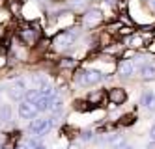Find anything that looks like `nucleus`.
Listing matches in <instances>:
<instances>
[{
	"mask_svg": "<svg viewBox=\"0 0 155 149\" xmlns=\"http://www.w3.org/2000/svg\"><path fill=\"white\" fill-rule=\"evenodd\" d=\"M125 43H127V47H131V49H138V47H142V45H144V37L142 36H137V34H133V36H129L125 39Z\"/></svg>",
	"mask_w": 155,
	"mask_h": 149,
	"instance_id": "nucleus-15",
	"label": "nucleus"
},
{
	"mask_svg": "<svg viewBox=\"0 0 155 149\" xmlns=\"http://www.w3.org/2000/svg\"><path fill=\"white\" fill-rule=\"evenodd\" d=\"M146 149H155V142H150V144L146 145Z\"/></svg>",
	"mask_w": 155,
	"mask_h": 149,
	"instance_id": "nucleus-24",
	"label": "nucleus"
},
{
	"mask_svg": "<svg viewBox=\"0 0 155 149\" xmlns=\"http://www.w3.org/2000/svg\"><path fill=\"white\" fill-rule=\"evenodd\" d=\"M116 149H135L133 145H129V144H121L120 147H116Z\"/></svg>",
	"mask_w": 155,
	"mask_h": 149,
	"instance_id": "nucleus-22",
	"label": "nucleus"
},
{
	"mask_svg": "<svg viewBox=\"0 0 155 149\" xmlns=\"http://www.w3.org/2000/svg\"><path fill=\"white\" fill-rule=\"evenodd\" d=\"M39 97H41V95H39V89H38V88H32V89H26V91H25L23 101L28 102V105H36V101H38Z\"/></svg>",
	"mask_w": 155,
	"mask_h": 149,
	"instance_id": "nucleus-14",
	"label": "nucleus"
},
{
	"mask_svg": "<svg viewBox=\"0 0 155 149\" xmlns=\"http://www.w3.org/2000/svg\"><path fill=\"white\" fill-rule=\"evenodd\" d=\"M60 67L73 69V67H77V60H73V58H62V60H60Z\"/></svg>",
	"mask_w": 155,
	"mask_h": 149,
	"instance_id": "nucleus-19",
	"label": "nucleus"
},
{
	"mask_svg": "<svg viewBox=\"0 0 155 149\" xmlns=\"http://www.w3.org/2000/svg\"><path fill=\"white\" fill-rule=\"evenodd\" d=\"M8 97H9V101H15V102H21L23 101V97H25V91L23 89H19V88H15L13 84H9L8 86Z\"/></svg>",
	"mask_w": 155,
	"mask_h": 149,
	"instance_id": "nucleus-13",
	"label": "nucleus"
},
{
	"mask_svg": "<svg viewBox=\"0 0 155 149\" xmlns=\"http://www.w3.org/2000/svg\"><path fill=\"white\" fill-rule=\"evenodd\" d=\"M103 21V13L99 9H88L82 15V24L84 28H95L99 22Z\"/></svg>",
	"mask_w": 155,
	"mask_h": 149,
	"instance_id": "nucleus-4",
	"label": "nucleus"
},
{
	"mask_svg": "<svg viewBox=\"0 0 155 149\" xmlns=\"http://www.w3.org/2000/svg\"><path fill=\"white\" fill-rule=\"evenodd\" d=\"M95 106H92L88 101H77L75 102V110H79V112H88V110H94Z\"/></svg>",
	"mask_w": 155,
	"mask_h": 149,
	"instance_id": "nucleus-17",
	"label": "nucleus"
},
{
	"mask_svg": "<svg viewBox=\"0 0 155 149\" xmlns=\"http://www.w3.org/2000/svg\"><path fill=\"white\" fill-rule=\"evenodd\" d=\"M79 138H81V142H92V140H95V132L94 131H82Z\"/></svg>",
	"mask_w": 155,
	"mask_h": 149,
	"instance_id": "nucleus-20",
	"label": "nucleus"
},
{
	"mask_svg": "<svg viewBox=\"0 0 155 149\" xmlns=\"http://www.w3.org/2000/svg\"><path fill=\"white\" fill-rule=\"evenodd\" d=\"M135 121H137V116H135V114H125V116L120 118V123L124 125V127H129V125H133Z\"/></svg>",
	"mask_w": 155,
	"mask_h": 149,
	"instance_id": "nucleus-18",
	"label": "nucleus"
},
{
	"mask_svg": "<svg viewBox=\"0 0 155 149\" xmlns=\"http://www.w3.org/2000/svg\"><path fill=\"white\" fill-rule=\"evenodd\" d=\"M150 142H155V125L150 129Z\"/></svg>",
	"mask_w": 155,
	"mask_h": 149,
	"instance_id": "nucleus-21",
	"label": "nucleus"
},
{
	"mask_svg": "<svg viewBox=\"0 0 155 149\" xmlns=\"http://www.w3.org/2000/svg\"><path fill=\"white\" fill-rule=\"evenodd\" d=\"M107 99L112 102L114 106H120L127 101V91L124 88H110L108 93H107Z\"/></svg>",
	"mask_w": 155,
	"mask_h": 149,
	"instance_id": "nucleus-6",
	"label": "nucleus"
},
{
	"mask_svg": "<svg viewBox=\"0 0 155 149\" xmlns=\"http://www.w3.org/2000/svg\"><path fill=\"white\" fill-rule=\"evenodd\" d=\"M0 43H2V39H0Z\"/></svg>",
	"mask_w": 155,
	"mask_h": 149,
	"instance_id": "nucleus-27",
	"label": "nucleus"
},
{
	"mask_svg": "<svg viewBox=\"0 0 155 149\" xmlns=\"http://www.w3.org/2000/svg\"><path fill=\"white\" fill-rule=\"evenodd\" d=\"M153 45H155V43H153ZM153 50H155V47H153Z\"/></svg>",
	"mask_w": 155,
	"mask_h": 149,
	"instance_id": "nucleus-26",
	"label": "nucleus"
},
{
	"mask_svg": "<svg viewBox=\"0 0 155 149\" xmlns=\"http://www.w3.org/2000/svg\"><path fill=\"white\" fill-rule=\"evenodd\" d=\"M138 75H140V78H144V80H153V78H155V65H151V63L140 65V67H138Z\"/></svg>",
	"mask_w": 155,
	"mask_h": 149,
	"instance_id": "nucleus-9",
	"label": "nucleus"
},
{
	"mask_svg": "<svg viewBox=\"0 0 155 149\" xmlns=\"http://www.w3.org/2000/svg\"><path fill=\"white\" fill-rule=\"evenodd\" d=\"M133 73H135V65H133V62L121 60V62L118 63V75H120L121 78H129V76H133Z\"/></svg>",
	"mask_w": 155,
	"mask_h": 149,
	"instance_id": "nucleus-7",
	"label": "nucleus"
},
{
	"mask_svg": "<svg viewBox=\"0 0 155 149\" xmlns=\"http://www.w3.org/2000/svg\"><path fill=\"white\" fill-rule=\"evenodd\" d=\"M79 36H81L79 28L62 30L54 39H51V45H52V49H56V50H68L71 45H75V41L79 39Z\"/></svg>",
	"mask_w": 155,
	"mask_h": 149,
	"instance_id": "nucleus-2",
	"label": "nucleus"
},
{
	"mask_svg": "<svg viewBox=\"0 0 155 149\" xmlns=\"http://www.w3.org/2000/svg\"><path fill=\"white\" fill-rule=\"evenodd\" d=\"M52 99L54 97H39L38 101H36V110H38V114H41V112H49L51 110V105H52Z\"/></svg>",
	"mask_w": 155,
	"mask_h": 149,
	"instance_id": "nucleus-12",
	"label": "nucleus"
},
{
	"mask_svg": "<svg viewBox=\"0 0 155 149\" xmlns=\"http://www.w3.org/2000/svg\"><path fill=\"white\" fill-rule=\"evenodd\" d=\"M52 127H54V125H52L51 118H36V119L30 121L28 131H30L32 136H36V138H43V136H47L51 132Z\"/></svg>",
	"mask_w": 155,
	"mask_h": 149,
	"instance_id": "nucleus-3",
	"label": "nucleus"
},
{
	"mask_svg": "<svg viewBox=\"0 0 155 149\" xmlns=\"http://www.w3.org/2000/svg\"><path fill=\"white\" fill-rule=\"evenodd\" d=\"M12 118H13L12 105H9V102H2V105H0V123L9 125L12 123Z\"/></svg>",
	"mask_w": 155,
	"mask_h": 149,
	"instance_id": "nucleus-8",
	"label": "nucleus"
},
{
	"mask_svg": "<svg viewBox=\"0 0 155 149\" xmlns=\"http://www.w3.org/2000/svg\"><path fill=\"white\" fill-rule=\"evenodd\" d=\"M105 80V75L99 69H79L73 75V82L77 86H95Z\"/></svg>",
	"mask_w": 155,
	"mask_h": 149,
	"instance_id": "nucleus-1",
	"label": "nucleus"
},
{
	"mask_svg": "<svg viewBox=\"0 0 155 149\" xmlns=\"http://www.w3.org/2000/svg\"><path fill=\"white\" fill-rule=\"evenodd\" d=\"M6 65V56H0V67Z\"/></svg>",
	"mask_w": 155,
	"mask_h": 149,
	"instance_id": "nucleus-23",
	"label": "nucleus"
},
{
	"mask_svg": "<svg viewBox=\"0 0 155 149\" xmlns=\"http://www.w3.org/2000/svg\"><path fill=\"white\" fill-rule=\"evenodd\" d=\"M19 149H30V147H26V145H21V147H19Z\"/></svg>",
	"mask_w": 155,
	"mask_h": 149,
	"instance_id": "nucleus-25",
	"label": "nucleus"
},
{
	"mask_svg": "<svg viewBox=\"0 0 155 149\" xmlns=\"http://www.w3.org/2000/svg\"><path fill=\"white\" fill-rule=\"evenodd\" d=\"M140 102H142L144 108H148V110L155 112V93H153V91H144Z\"/></svg>",
	"mask_w": 155,
	"mask_h": 149,
	"instance_id": "nucleus-10",
	"label": "nucleus"
},
{
	"mask_svg": "<svg viewBox=\"0 0 155 149\" xmlns=\"http://www.w3.org/2000/svg\"><path fill=\"white\" fill-rule=\"evenodd\" d=\"M17 114H19V119H25V121H32V119H36L38 118V110L34 105H28V102L25 101H21L19 102V106H17Z\"/></svg>",
	"mask_w": 155,
	"mask_h": 149,
	"instance_id": "nucleus-5",
	"label": "nucleus"
},
{
	"mask_svg": "<svg viewBox=\"0 0 155 149\" xmlns=\"http://www.w3.org/2000/svg\"><path fill=\"white\" fill-rule=\"evenodd\" d=\"M13 15L9 13L8 6H0V24H6V22H9V19H12Z\"/></svg>",
	"mask_w": 155,
	"mask_h": 149,
	"instance_id": "nucleus-16",
	"label": "nucleus"
},
{
	"mask_svg": "<svg viewBox=\"0 0 155 149\" xmlns=\"http://www.w3.org/2000/svg\"><path fill=\"white\" fill-rule=\"evenodd\" d=\"M105 97H107V93H105L103 89H94L92 93L88 95V99H86V101L90 102L92 106H97V105H101V102L105 101Z\"/></svg>",
	"mask_w": 155,
	"mask_h": 149,
	"instance_id": "nucleus-11",
	"label": "nucleus"
}]
</instances>
